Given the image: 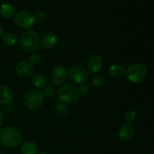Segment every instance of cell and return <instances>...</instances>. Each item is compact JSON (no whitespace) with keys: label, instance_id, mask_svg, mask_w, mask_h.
<instances>
[{"label":"cell","instance_id":"6da1fadb","mask_svg":"<svg viewBox=\"0 0 154 154\" xmlns=\"http://www.w3.org/2000/svg\"><path fill=\"white\" fill-rule=\"evenodd\" d=\"M22 137L19 131L12 126H4L0 129V142L8 148H14L21 144Z\"/></svg>","mask_w":154,"mask_h":154},{"label":"cell","instance_id":"7a4b0ae2","mask_svg":"<svg viewBox=\"0 0 154 154\" xmlns=\"http://www.w3.org/2000/svg\"><path fill=\"white\" fill-rule=\"evenodd\" d=\"M20 45L26 52H35L40 45V38L38 34L34 30H26L21 34L20 38Z\"/></svg>","mask_w":154,"mask_h":154},{"label":"cell","instance_id":"3957f363","mask_svg":"<svg viewBox=\"0 0 154 154\" xmlns=\"http://www.w3.org/2000/svg\"><path fill=\"white\" fill-rule=\"evenodd\" d=\"M81 94L78 87L73 84H63L58 93V98L63 103L72 105L78 102Z\"/></svg>","mask_w":154,"mask_h":154},{"label":"cell","instance_id":"277c9868","mask_svg":"<svg viewBox=\"0 0 154 154\" xmlns=\"http://www.w3.org/2000/svg\"><path fill=\"white\" fill-rule=\"evenodd\" d=\"M126 77L130 82L138 84L144 81L147 75V68L142 63H134L126 69Z\"/></svg>","mask_w":154,"mask_h":154},{"label":"cell","instance_id":"5b68a950","mask_svg":"<svg viewBox=\"0 0 154 154\" xmlns=\"http://www.w3.org/2000/svg\"><path fill=\"white\" fill-rule=\"evenodd\" d=\"M44 96L43 93L40 90L33 89L30 90L26 93L24 97V102L25 105L29 109L36 111L41 108L44 102Z\"/></svg>","mask_w":154,"mask_h":154},{"label":"cell","instance_id":"8992f818","mask_svg":"<svg viewBox=\"0 0 154 154\" xmlns=\"http://www.w3.org/2000/svg\"><path fill=\"white\" fill-rule=\"evenodd\" d=\"M17 26L23 29H29L35 25V17L28 11H21L14 15V18Z\"/></svg>","mask_w":154,"mask_h":154},{"label":"cell","instance_id":"52a82bcc","mask_svg":"<svg viewBox=\"0 0 154 154\" xmlns=\"http://www.w3.org/2000/svg\"><path fill=\"white\" fill-rule=\"evenodd\" d=\"M69 78L76 84H84L89 78V72L85 67L80 65L73 66L69 72Z\"/></svg>","mask_w":154,"mask_h":154},{"label":"cell","instance_id":"ba28073f","mask_svg":"<svg viewBox=\"0 0 154 154\" xmlns=\"http://www.w3.org/2000/svg\"><path fill=\"white\" fill-rule=\"evenodd\" d=\"M69 74L66 68L63 66H57L53 69L51 73V79L56 85H63L67 80Z\"/></svg>","mask_w":154,"mask_h":154},{"label":"cell","instance_id":"9c48e42d","mask_svg":"<svg viewBox=\"0 0 154 154\" xmlns=\"http://www.w3.org/2000/svg\"><path fill=\"white\" fill-rule=\"evenodd\" d=\"M60 38L54 32H50L45 35L40 40V45L43 49L51 50L58 45Z\"/></svg>","mask_w":154,"mask_h":154},{"label":"cell","instance_id":"30bf717a","mask_svg":"<svg viewBox=\"0 0 154 154\" xmlns=\"http://www.w3.org/2000/svg\"><path fill=\"white\" fill-rule=\"evenodd\" d=\"M88 71L91 73H98L103 67V60L99 54H94L90 57L87 63Z\"/></svg>","mask_w":154,"mask_h":154},{"label":"cell","instance_id":"8fae6325","mask_svg":"<svg viewBox=\"0 0 154 154\" xmlns=\"http://www.w3.org/2000/svg\"><path fill=\"white\" fill-rule=\"evenodd\" d=\"M34 66L26 61H20L15 66V72L22 78H28L34 73Z\"/></svg>","mask_w":154,"mask_h":154},{"label":"cell","instance_id":"7c38bea8","mask_svg":"<svg viewBox=\"0 0 154 154\" xmlns=\"http://www.w3.org/2000/svg\"><path fill=\"white\" fill-rule=\"evenodd\" d=\"M135 129L131 123H126L120 128L118 132L119 139L122 141H129L135 135Z\"/></svg>","mask_w":154,"mask_h":154},{"label":"cell","instance_id":"4fadbf2b","mask_svg":"<svg viewBox=\"0 0 154 154\" xmlns=\"http://www.w3.org/2000/svg\"><path fill=\"white\" fill-rule=\"evenodd\" d=\"M14 97V93L13 90L8 86H1L0 87V104L7 105L9 104Z\"/></svg>","mask_w":154,"mask_h":154},{"label":"cell","instance_id":"5bb4252c","mask_svg":"<svg viewBox=\"0 0 154 154\" xmlns=\"http://www.w3.org/2000/svg\"><path fill=\"white\" fill-rule=\"evenodd\" d=\"M14 6L10 3H5L0 7V14L5 19H10L15 15Z\"/></svg>","mask_w":154,"mask_h":154},{"label":"cell","instance_id":"9a60e30c","mask_svg":"<svg viewBox=\"0 0 154 154\" xmlns=\"http://www.w3.org/2000/svg\"><path fill=\"white\" fill-rule=\"evenodd\" d=\"M32 85L37 90L45 88L46 86V79L45 76L40 73H35L31 78Z\"/></svg>","mask_w":154,"mask_h":154},{"label":"cell","instance_id":"2e32d148","mask_svg":"<svg viewBox=\"0 0 154 154\" xmlns=\"http://www.w3.org/2000/svg\"><path fill=\"white\" fill-rule=\"evenodd\" d=\"M21 154H38V147L33 141H26L20 148Z\"/></svg>","mask_w":154,"mask_h":154},{"label":"cell","instance_id":"e0dca14e","mask_svg":"<svg viewBox=\"0 0 154 154\" xmlns=\"http://www.w3.org/2000/svg\"><path fill=\"white\" fill-rule=\"evenodd\" d=\"M108 73L113 78H121L125 73V68L120 64H113L110 66Z\"/></svg>","mask_w":154,"mask_h":154},{"label":"cell","instance_id":"ac0fdd59","mask_svg":"<svg viewBox=\"0 0 154 154\" xmlns=\"http://www.w3.org/2000/svg\"><path fill=\"white\" fill-rule=\"evenodd\" d=\"M18 38L14 32H7L2 36V42L8 47H13L17 44Z\"/></svg>","mask_w":154,"mask_h":154},{"label":"cell","instance_id":"d6986e66","mask_svg":"<svg viewBox=\"0 0 154 154\" xmlns=\"http://www.w3.org/2000/svg\"><path fill=\"white\" fill-rule=\"evenodd\" d=\"M54 113L57 117L62 118L67 114L68 108L63 102H59V103L56 104V105L54 106Z\"/></svg>","mask_w":154,"mask_h":154},{"label":"cell","instance_id":"ffe728a7","mask_svg":"<svg viewBox=\"0 0 154 154\" xmlns=\"http://www.w3.org/2000/svg\"><path fill=\"white\" fill-rule=\"evenodd\" d=\"M135 117H136L135 111L132 109L128 110L125 114V120L127 122V123H132L135 120Z\"/></svg>","mask_w":154,"mask_h":154},{"label":"cell","instance_id":"44dd1931","mask_svg":"<svg viewBox=\"0 0 154 154\" xmlns=\"http://www.w3.org/2000/svg\"><path fill=\"white\" fill-rule=\"evenodd\" d=\"M92 83L95 87H100L104 84V78L101 75H95L92 78Z\"/></svg>","mask_w":154,"mask_h":154},{"label":"cell","instance_id":"7402d4cb","mask_svg":"<svg viewBox=\"0 0 154 154\" xmlns=\"http://www.w3.org/2000/svg\"><path fill=\"white\" fill-rule=\"evenodd\" d=\"M42 93H43L44 96H45V97L51 98L52 97V96H54V94H55V90H54V88L52 86L48 85L45 86Z\"/></svg>","mask_w":154,"mask_h":154},{"label":"cell","instance_id":"603a6c76","mask_svg":"<svg viewBox=\"0 0 154 154\" xmlns=\"http://www.w3.org/2000/svg\"><path fill=\"white\" fill-rule=\"evenodd\" d=\"M34 17L35 21L38 23H45L47 20V14L44 11L38 12Z\"/></svg>","mask_w":154,"mask_h":154},{"label":"cell","instance_id":"cb8c5ba5","mask_svg":"<svg viewBox=\"0 0 154 154\" xmlns=\"http://www.w3.org/2000/svg\"><path fill=\"white\" fill-rule=\"evenodd\" d=\"M29 61V63L32 66L38 65L42 61V57H41V55L39 54H32L31 55V57H30Z\"/></svg>","mask_w":154,"mask_h":154},{"label":"cell","instance_id":"d4e9b609","mask_svg":"<svg viewBox=\"0 0 154 154\" xmlns=\"http://www.w3.org/2000/svg\"><path fill=\"white\" fill-rule=\"evenodd\" d=\"M89 88H90V87H89L88 84H87V83L80 84V87H78L80 94H86V93H87V92L89 91Z\"/></svg>","mask_w":154,"mask_h":154},{"label":"cell","instance_id":"484cf974","mask_svg":"<svg viewBox=\"0 0 154 154\" xmlns=\"http://www.w3.org/2000/svg\"><path fill=\"white\" fill-rule=\"evenodd\" d=\"M3 123H4V116H3V114L2 113V111H0V128L3 125Z\"/></svg>","mask_w":154,"mask_h":154},{"label":"cell","instance_id":"4316f807","mask_svg":"<svg viewBox=\"0 0 154 154\" xmlns=\"http://www.w3.org/2000/svg\"><path fill=\"white\" fill-rule=\"evenodd\" d=\"M4 35V28L0 26V38Z\"/></svg>","mask_w":154,"mask_h":154},{"label":"cell","instance_id":"83f0119b","mask_svg":"<svg viewBox=\"0 0 154 154\" xmlns=\"http://www.w3.org/2000/svg\"><path fill=\"white\" fill-rule=\"evenodd\" d=\"M38 154H48V153H45V152H41V153H38Z\"/></svg>","mask_w":154,"mask_h":154}]
</instances>
